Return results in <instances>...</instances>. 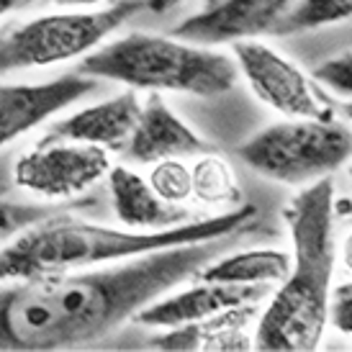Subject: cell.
Returning a JSON list of instances; mask_svg holds the SVG:
<instances>
[{
  "instance_id": "obj_1",
  "label": "cell",
  "mask_w": 352,
  "mask_h": 352,
  "mask_svg": "<svg viewBox=\"0 0 352 352\" xmlns=\"http://www.w3.org/2000/svg\"><path fill=\"white\" fill-rule=\"evenodd\" d=\"M247 234L250 229H242L208 242L165 247L103 270L0 280V350H78L100 342Z\"/></svg>"
},
{
  "instance_id": "obj_2",
  "label": "cell",
  "mask_w": 352,
  "mask_h": 352,
  "mask_svg": "<svg viewBox=\"0 0 352 352\" xmlns=\"http://www.w3.org/2000/svg\"><path fill=\"white\" fill-rule=\"evenodd\" d=\"M257 221V208L242 206L208 219L162 229V232H134L82 221L75 216H41L34 224L6 239L0 247V280L41 278L90 270L106 263H121L129 257L165 250V247L208 242L216 236L242 232Z\"/></svg>"
},
{
  "instance_id": "obj_3",
  "label": "cell",
  "mask_w": 352,
  "mask_h": 352,
  "mask_svg": "<svg viewBox=\"0 0 352 352\" xmlns=\"http://www.w3.org/2000/svg\"><path fill=\"white\" fill-rule=\"evenodd\" d=\"M294 257L280 288L257 314L252 347L265 352H311L327 327L337 236L332 177L314 180L283 211Z\"/></svg>"
},
{
  "instance_id": "obj_4",
  "label": "cell",
  "mask_w": 352,
  "mask_h": 352,
  "mask_svg": "<svg viewBox=\"0 0 352 352\" xmlns=\"http://www.w3.org/2000/svg\"><path fill=\"white\" fill-rule=\"evenodd\" d=\"M80 72L113 80L131 90L180 93L196 98L224 96L239 78L234 57L224 52L147 31H134L106 47H96V52L82 57Z\"/></svg>"
},
{
  "instance_id": "obj_5",
  "label": "cell",
  "mask_w": 352,
  "mask_h": 352,
  "mask_svg": "<svg viewBox=\"0 0 352 352\" xmlns=\"http://www.w3.org/2000/svg\"><path fill=\"white\" fill-rule=\"evenodd\" d=\"M350 147V129L334 118H288L257 131L236 155L267 180L303 188L340 170Z\"/></svg>"
},
{
  "instance_id": "obj_6",
  "label": "cell",
  "mask_w": 352,
  "mask_h": 352,
  "mask_svg": "<svg viewBox=\"0 0 352 352\" xmlns=\"http://www.w3.org/2000/svg\"><path fill=\"white\" fill-rule=\"evenodd\" d=\"M144 6L147 0H118L108 8L50 13L6 29L0 34V75L85 57Z\"/></svg>"
},
{
  "instance_id": "obj_7",
  "label": "cell",
  "mask_w": 352,
  "mask_h": 352,
  "mask_svg": "<svg viewBox=\"0 0 352 352\" xmlns=\"http://www.w3.org/2000/svg\"><path fill=\"white\" fill-rule=\"evenodd\" d=\"M108 149L67 139H44L13 165V183L47 201L75 198L108 175Z\"/></svg>"
},
{
  "instance_id": "obj_8",
  "label": "cell",
  "mask_w": 352,
  "mask_h": 352,
  "mask_svg": "<svg viewBox=\"0 0 352 352\" xmlns=\"http://www.w3.org/2000/svg\"><path fill=\"white\" fill-rule=\"evenodd\" d=\"M234 62L252 93L285 118H332L322 90L280 52L257 39L234 41Z\"/></svg>"
},
{
  "instance_id": "obj_9",
  "label": "cell",
  "mask_w": 352,
  "mask_h": 352,
  "mask_svg": "<svg viewBox=\"0 0 352 352\" xmlns=\"http://www.w3.org/2000/svg\"><path fill=\"white\" fill-rule=\"evenodd\" d=\"M96 88L98 78L80 69L47 82H0V149Z\"/></svg>"
},
{
  "instance_id": "obj_10",
  "label": "cell",
  "mask_w": 352,
  "mask_h": 352,
  "mask_svg": "<svg viewBox=\"0 0 352 352\" xmlns=\"http://www.w3.org/2000/svg\"><path fill=\"white\" fill-rule=\"evenodd\" d=\"M291 3L294 0H216L201 13L180 21L173 36L204 47L254 39L273 31Z\"/></svg>"
},
{
  "instance_id": "obj_11",
  "label": "cell",
  "mask_w": 352,
  "mask_h": 352,
  "mask_svg": "<svg viewBox=\"0 0 352 352\" xmlns=\"http://www.w3.org/2000/svg\"><path fill=\"white\" fill-rule=\"evenodd\" d=\"M273 294L270 283H211V280H198V285L180 291V294L165 296L160 301H149L142 306L131 322L144 324V327H162V329H175L186 324L206 322L211 316L239 309L247 303H260Z\"/></svg>"
},
{
  "instance_id": "obj_12",
  "label": "cell",
  "mask_w": 352,
  "mask_h": 352,
  "mask_svg": "<svg viewBox=\"0 0 352 352\" xmlns=\"http://www.w3.org/2000/svg\"><path fill=\"white\" fill-rule=\"evenodd\" d=\"M124 149L131 162L155 165L167 157L183 160L188 155H204L208 144L177 113H173L160 93H152L147 103L139 108L134 131Z\"/></svg>"
},
{
  "instance_id": "obj_13",
  "label": "cell",
  "mask_w": 352,
  "mask_h": 352,
  "mask_svg": "<svg viewBox=\"0 0 352 352\" xmlns=\"http://www.w3.org/2000/svg\"><path fill=\"white\" fill-rule=\"evenodd\" d=\"M108 188H111V206H113L116 221L124 229L162 232V229L193 221V211L160 198L147 183V177L137 175L129 167H111Z\"/></svg>"
},
{
  "instance_id": "obj_14",
  "label": "cell",
  "mask_w": 352,
  "mask_h": 352,
  "mask_svg": "<svg viewBox=\"0 0 352 352\" xmlns=\"http://www.w3.org/2000/svg\"><path fill=\"white\" fill-rule=\"evenodd\" d=\"M139 108L142 103L137 93L126 90L121 96L100 100L96 106L80 108L72 116L54 121L47 139H67V142L96 144L103 149H124L134 131Z\"/></svg>"
},
{
  "instance_id": "obj_15",
  "label": "cell",
  "mask_w": 352,
  "mask_h": 352,
  "mask_svg": "<svg viewBox=\"0 0 352 352\" xmlns=\"http://www.w3.org/2000/svg\"><path fill=\"white\" fill-rule=\"evenodd\" d=\"M257 306L260 303H247L239 309H229L219 316H211L206 322L175 327L170 329V334L155 337L152 347H160V350H250L252 342L242 329L250 324L252 316L260 314Z\"/></svg>"
},
{
  "instance_id": "obj_16",
  "label": "cell",
  "mask_w": 352,
  "mask_h": 352,
  "mask_svg": "<svg viewBox=\"0 0 352 352\" xmlns=\"http://www.w3.org/2000/svg\"><path fill=\"white\" fill-rule=\"evenodd\" d=\"M291 267V254L283 250H245L211 260L198 270L196 280L211 283H280Z\"/></svg>"
},
{
  "instance_id": "obj_17",
  "label": "cell",
  "mask_w": 352,
  "mask_h": 352,
  "mask_svg": "<svg viewBox=\"0 0 352 352\" xmlns=\"http://www.w3.org/2000/svg\"><path fill=\"white\" fill-rule=\"evenodd\" d=\"M352 16V0H294L280 21L275 23L273 34H298V31L322 29L329 23H340Z\"/></svg>"
},
{
  "instance_id": "obj_18",
  "label": "cell",
  "mask_w": 352,
  "mask_h": 352,
  "mask_svg": "<svg viewBox=\"0 0 352 352\" xmlns=\"http://www.w3.org/2000/svg\"><path fill=\"white\" fill-rule=\"evenodd\" d=\"M190 180H193V198L206 206H224L239 201V188L234 183L232 167L221 157H201L196 167H190Z\"/></svg>"
},
{
  "instance_id": "obj_19",
  "label": "cell",
  "mask_w": 352,
  "mask_h": 352,
  "mask_svg": "<svg viewBox=\"0 0 352 352\" xmlns=\"http://www.w3.org/2000/svg\"><path fill=\"white\" fill-rule=\"evenodd\" d=\"M147 183L152 186L160 198H165L170 204H186L188 198H193V180H190V167L180 162V157H167L152 165Z\"/></svg>"
},
{
  "instance_id": "obj_20",
  "label": "cell",
  "mask_w": 352,
  "mask_h": 352,
  "mask_svg": "<svg viewBox=\"0 0 352 352\" xmlns=\"http://www.w3.org/2000/svg\"><path fill=\"white\" fill-rule=\"evenodd\" d=\"M350 52H342L332 59H324L322 65L314 67V80L324 85V88L334 93L337 98H350L352 90V65H350Z\"/></svg>"
},
{
  "instance_id": "obj_21",
  "label": "cell",
  "mask_w": 352,
  "mask_h": 352,
  "mask_svg": "<svg viewBox=\"0 0 352 352\" xmlns=\"http://www.w3.org/2000/svg\"><path fill=\"white\" fill-rule=\"evenodd\" d=\"M47 208L26 204H10V201H0V242H6L10 236L21 232L23 226L34 224L36 219L47 216Z\"/></svg>"
},
{
  "instance_id": "obj_22",
  "label": "cell",
  "mask_w": 352,
  "mask_h": 352,
  "mask_svg": "<svg viewBox=\"0 0 352 352\" xmlns=\"http://www.w3.org/2000/svg\"><path fill=\"white\" fill-rule=\"evenodd\" d=\"M327 319H332V324L342 334L352 332V285H350V280H344L342 285H337L334 291H329Z\"/></svg>"
},
{
  "instance_id": "obj_23",
  "label": "cell",
  "mask_w": 352,
  "mask_h": 352,
  "mask_svg": "<svg viewBox=\"0 0 352 352\" xmlns=\"http://www.w3.org/2000/svg\"><path fill=\"white\" fill-rule=\"evenodd\" d=\"M59 8H72V10H88V8H98L100 3L106 0H52Z\"/></svg>"
},
{
  "instance_id": "obj_24",
  "label": "cell",
  "mask_w": 352,
  "mask_h": 352,
  "mask_svg": "<svg viewBox=\"0 0 352 352\" xmlns=\"http://www.w3.org/2000/svg\"><path fill=\"white\" fill-rule=\"evenodd\" d=\"M31 3L34 0H0V21L6 19V16H10V13H16V10L31 6Z\"/></svg>"
},
{
  "instance_id": "obj_25",
  "label": "cell",
  "mask_w": 352,
  "mask_h": 352,
  "mask_svg": "<svg viewBox=\"0 0 352 352\" xmlns=\"http://www.w3.org/2000/svg\"><path fill=\"white\" fill-rule=\"evenodd\" d=\"M180 3H186V0H147V10H155V13H167L170 8H175Z\"/></svg>"
}]
</instances>
